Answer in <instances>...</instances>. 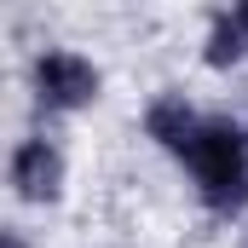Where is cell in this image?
Here are the masks:
<instances>
[{"instance_id": "cell-3", "label": "cell", "mask_w": 248, "mask_h": 248, "mask_svg": "<svg viewBox=\"0 0 248 248\" xmlns=\"http://www.w3.org/2000/svg\"><path fill=\"white\" fill-rule=\"evenodd\" d=\"M6 185H12L17 202H29V208H52V202H63L69 162H63L58 139H46V133L17 139V144H12V156H6Z\"/></svg>"}, {"instance_id": "cell-1", "label": "cell", "mask_w": 248, "mask_h": 248, "mask_svg": "<svg viewBox=\"0 0 248 248\" xmlns=\"http://www.w3.org/2000/svg\"><path fill=\"white\" fill-rule=\"evenodd\" d=\"M179 168L190 173L208 214L237 219L248 208V127L237 116H202L190 150L179 156Z\"/></svg>"}, {"instance_id": "cell-7", "label": "cell", "mask_w": 248, "mask_h": 248, "mask_svg": "<svg viewBox=\"0 0 248 248\" xmlns=\"http://www.w3.org/2000/svg\"><path fill=\"white\" fill-rule=\"evenodd\" d=\"M231 17H237V29L248 35V0H243V6H231Z\"/></svg>"}, {"instance_id": "cell-2", "label": "cell", "mask_w": 248, "mask_h": 248, "mask_svg": "<svg viewBox=\"0 0 248 248\" xmlns=\"http://www.w3.org/2000/svg\"><path fill=\"white\" fill-rule=\"evenodd\" d=\"M29 98L46 116H81L104 98V69L75 46H41L29 58Z\"/></svg>"}, {"instance_id": "cell-5", "label": "cell", "mask_w": 248, "mask_h": 248, "mask_svg": "<svg viewBox=\"0 0 248 248\" xmlns=\"http://www.w3.org/2000/svg\"><path fill=\"white\" fill-rule=\"evenodd\" d=\"M243 58H248V35L237 29L231 6H219V12L208 17V29H202V63H208V69H237Z\"/></svg>"}, {"instance_id": "cell-6", "label": "cell", "mask_w": 248, "mask_h": 248, "mask_svg": "<svg viewBox=\"0 0 248 248\" xmlns=\"http://www.w3.org/2000/svg\"><path fill=\"white\" fill-rule=\"evenodd\" d=\"M0 248H29V243H23L17 231H6V225H0Z\"/></svg>"}, {"instance_id": "cell-4", "label": "cell", "mask_w": 248, "mask_h": 248, "mask_svg": "<svg viewBox=\"0 0 248 248\" xmlns=\"http://www.w3.org/2000/svg\"><path fill=\"white\" fill-rule=\"evenodd\" d=\"M196 127H202V110L190 104L179 87H162L150 104H144V139L156 144V150H168L173 162L190 150V139H196Z\"/></svg>"}]
</instances>
